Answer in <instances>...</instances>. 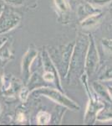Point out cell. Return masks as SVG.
<instances>
[{
  "mask_svg": "<svg viewBox=\"0 0 112 126\" xmlns=\"http://www.w3.org/2000/svg\"><path fill=\"white\" fill-rule=\"evenodd\" d=\"M89 42V34H79L76 41L75 43L74 50H73L72 57H71L70 69L68 72L69 82L74 80L75 78L82 76L85 72V56H86L87 49H88Z\"/></svg>",
  "mask_w": 112,
  "mask_h": 126,
  "instance_id": "obj_1",
  "label": "cell"
},
{
  "mask_svg": "<svg viewBox=\"0 0 112 126\" xmlns=\"http://www.w3.org/2000/svg\"><path fill=\"white\" fill-rule=\"evenodd\" d=\"M79 79L82 82L83 86L85 88V92L88 95V103H87L86 110L84 115V123L86 125H94L95 122L96 121L97 114L101 109L105 107V103L104 101L100 100L95 94L94 96L91 93L88 82V75L86 73H83Z\"/></svg>",
  "mask_w": 112,
  "mask_h": 126,
  "instance_id": "obj_2",
  "label": "cell"
},
{
  "mask_svg": "<svg viewBox=\"0 0 112 126\" xmlns=\"http://www.w3.org/2000/svg\"><path fill=\"white\" fill-rule=\"evenodd\" d=\"M31 95H43V96L51 99L62 106L65 107L66 109H70L73 111H78L80 109V107L76 102L73 101L62 93V91L59 88H52L49 87H37L31 91Z\"/></svg>",
  "mask_w": 112,
  "mask_h": 126,
  "instance_id": "obj_3",
  "label": "cell"
},
{
  "mask_svg": "<svg viewBox=\"0 0 112 126\" xmlns=\"http://www.w3.org/2000/svg\"><path fill=\"white\" fill-rule=\"evenodd\" d=\"M75 43V42L69 43L65 46H60L59 49L55 50L54 54L57 56L58 61H57V62L54 63V65L58 69L60 76H63L66 78L67 75H68Z\"/></svg>",
  "mask_w": 112,
  "mask_h": 126,
  "instance_id": "obj_4",
  "label": "cell"
},
{
  "mask_svg": "<svg viewBox=\"0 0 112 126\" xmlns=\"http://www.w3.org/2000/svg\"><path fill=\"white\" fill-rule=\"evenodd\" d=\"M89 42L87 49L85 63V72L89 76L97 72L100 65V55L96 43L92 34H89Z\"/></svg>",
  "mask_w": 112,
  "mask_h": 126,
  "instance_id": "obj_5",
  "label": "cell"
},
{
  "mask_svg": "<svg viewBox=\"0 0 112 126\" xmlns=\"http://www.w3.org/2000/svg\"><path fill=\"white\" fill-rule=\"evenodd\" d=\"M21 17L17 13L4 9L0 16V34H5L16 28L20 23Z\"/></svg>",
  "mask_w": 112,
  "mask_h": 126,
  "instance_id": "obj_6",
  "label": "cell"
},
{
  "mask_svg": "<svg viewBox=\"0 0 112 126\" xmlns=\"http://www.w3.org/2000/svg\"><path fill=\"white\" fill-rule=\"evenodd\" d=\"M38 56V50L34 48H29L24 54L23 59H22V76L24 78V83L28 82L30 79V67L34 59Z\"/></svg>",
  "mask_w": 112,
  "mask_h": 126,
  "instance_id": "obj_7",
  "label": "cell"
},
{
  "mask_svg": "<svg viewBox=\"0 0 112 126\" xmlns=\"http://www.w3.org/2000/svg\"><path fill=\"white\" fill-rule=\"evenodd\" d=\"M54 6L58 12L59 19L63 23H68L70 19V5L67 0H54Z\"/></svg>",
  "mask_w": 112,
  "mask_h": 126,
  "instance_id": "obj_8",
  "label": "cell"
},
{
  "mask_svg": "<svg viewBox=\"0 0 112 126\" xmlns=\"http://www.w3.org/2000/svg\"><path fill=\"white\" fill-rule=\"evenodd\" d=\"M92 88L95 92V94L99 97L100 100L104 101L105 103H112L111 97L110 96L109 91H108L107 87H105L103 84L102 82L97 80L92 82Z\"/></svg>",
  "mask_w": 112,
  "mask_h": 126,
  "instance_id": "obj_9",
  "label": "cell"
},
{
  "mask_svg": "<svg viewBox=\"0 0 112 126\" xmlns=\"http://www.w3.org/2000/svg\"><path fill=\"white\" fill-rule=\"evenodd\" d=\"M104 16H105V14H104L103 12L89 15L88 17L85 18L84 19L81 20L80 26L83 29H85V30L93 29V28H95V26H97L100 23L101 20L103 19Z\"/></svg>",
  "mask_w": 112,
  "mask_h": 126,
  "instance_id": "obj_10",
  "label": "cell"
},
{
  "mask_svg": "<svg viewBox=\"0 0 112 126\" xmlns=\"http://www.w3.org/2000/svg\"><path fill=\"white\" fill-rule=\"evenodd\" d=\"M100 12L102 11L99 8L95 7V6H93L92 4L88 3V2H86V3H84L79 6L77 14H78V16L81 21L82 19H84L85 18L88 17L89 15H95V14L97 13H100Z\"/></svg>",
  "mask_w": 112,
  "mask_h": 126,
  "instance_id": "obj_11",
  "label": "cell"
},
{
  "mask_svg": "<svg viewBox=\"0 0 112 126\" xmlns=\"http://www.w3.org/2000/svg\"><path fill=\"white\" fill-rule=\"evenodd\" d=\"M97 80L100 82H110L112 81V63L105 65L104 67L100 71L99 76Z\"/></svg>",
  "mask_w": 112,
  "mask_h": 126,
  "instance_id": "obj_12",
  "label": "cell"
},
{
  "mask_svg": "<svg viewBox=\"0 0 112 126\" xmlns=\"http://www.w3.org/2000/svg\"><path fill=\"white\" fill-rule=\"evenodd\" d=\"M6 3L10 5L22 7L25 6L28 8H35L37 5V0H3Z\"/></svg>",
  "mask_w": 112,
  "mask_h": 126,
  "instance_id": "obj_13",
  "label": "cell"
},
{
  "mask_svg": "<svg viewBox=\"0 0 112 126\" xmlns=\"http://www.w3.org/2000/svg\"><path fill=\"white\" fill-rule=\"evenodd\" d=\"M96 121L99 122H110L112 121V109H101L97 114Z\"/></svg>",
  "mask_w": 112,
  "mask_h": 126,
  "instance_id": "obj_14",
  "label": "cell"
},
{
  "mask_svg": "<svg viewBox=\"0 0 112 126\" xmlns=\"http://www.w3.org/2000/svg\"><path fill=\"white\" fill-rule=\"evenodd\" d=\"M51 120V114L46 111H39L37 114V124L39 125H46Z\"/></svg>",
  "mask_w": 112,
  "mask_h": 126,
  "instance_id": "obj_15",
  "label": "cell"
},
{
  "mask_svg": "<svg viewBox=\"0 0 112 126\" xmlns=\"http://www.w3.org/2000/svg\"><path fill=\"white\" fill-rule=\"evenodd\" d=\"M100 45L104 51L108 56L112 57V39H111V38H103L100 40Z\"/></svg>",
  "mask_w": 112,
  "mask_h": 126,
  "instance_id": "obj_16",
  "label": "cell"
},
{
  "mask_svg": "<svg viewBox=\"0 0 112 126\" xmlns=\"http://www.w3.org/2000/svg\"><path fill=\"white\" fill-rule=\"evenodd\" d=\"M30 93H31V91L29 90L28 87H23L19 93L20 100H21L23 103H25L26 101H27L28 96L30 95Z\"/></svg>",
  "mask_w": 112,
  "mask_h": 126,
  "instance_id": "obj_17",
  "label": "cell"
},
{
  "mask_svg": "<svg viewBox=\"0 0 112 126\" xmlns=\"http://www.w3.org/2000/svg\"><path fill=\"white\" fill-rule=\"evenodd\" d=\"M25 114L23 113V112H19L17 113V117H16V120L19 123H23V122L25 121Z\"/></svg>",
  "mask_w": 112,
  "mask_h": 126,
  "instance_id": "obj_18",
  "label": "cell"
},
{
  "mask_svg": "<svg viewBox=\"0 0 112 126\" xmlns=\"http://www.w3.org/2000/svg\"><path fill=\"white\" fill-rule=\"evenodd\" d=\"M8 41V38L5 36H0V48Z\"/></svg>",
  "mask_w": 112,
  "mask_h": 126,
  "instance_id": "obj_19",
  "label": "cell"
},
{
  "mask_svg": "<svg viewBox=\"0 0 112 126\" xmlns=\"http://www.w3.org/2000/svg\"><path fill=\"white\" fill-rule=\"evenodd\" d=\"M4 9H5V7H4V5H3V3H0V16H1L2 14H3V12Z\"/></svg>",
  "mask_w": 112,
  "mask_h": 126,
  "instance_id": "obj_20",
  "label": "cell"
},
{
  "mask_svg": "<svg viewBox=\"0 0 112 126\" xmlns=\"http://www.w3.org/2000/svg\"><path fill=\"white\" fill-rule=\"evenodd\" d=\"M107 88H108V91H109V93H110V96H111V100H112V86H107Z\"/></svg>",
  "mask_w": 112,
  "mask_h": 126,
  "instance_id": "obj_21",
  "label": "cell"
},
{
  "mask_svg": "<svg viewBox=\"0 0 112 126\" xmlns=\"http://www.w3.org/2000/svg\"><path fill=\"white\" fill-rule=\"evenodd\" d=\"M1 112H2V109H1V105H0V115H1Z\"/></svg>",
  "mask_w": 112,
  "mask_h": 126,
  "instance_id": "obj_22",
  "label": "cell"
},
{
  "mask_svg": "<svg viewBox=\"0 0 112 126\" xmlns=\"http://www.w3.org/2000/svg\"><path fill=\"white\" fill-rule=\"evenodd\" d=\"M110 4H111V9H112V0H111V3H110Z\"/></svg>",
  "mask_w": 112,
  "mask_h": 126,
  "instance_id": "obj_23",
  "label": "cell"
}]
</instances>
